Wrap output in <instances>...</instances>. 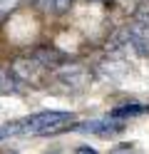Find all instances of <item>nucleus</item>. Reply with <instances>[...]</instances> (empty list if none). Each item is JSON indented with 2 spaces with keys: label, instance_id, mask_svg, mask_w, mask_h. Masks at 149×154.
Here are the masks:
<instances>
[{
  "label": "nucleus",
  "instance_id": "1",
  "mask_svg": "<svg viewBox=\"0 0 149 154\" xmlns=\"http://www.w3.org/2000/svg\"><path fill=\"white\" fill-rule=\"evenodd\" d=\"M75 114L70 112H40L17 122V134H57L75 129Z\"/></svg>",
  "mask_w": 149,
  "mask_h": 154
},
{
  "label": "nucleus",
  "instance_id": "2",
  "mask_svg": "<svg viewBox=\"0 0 149 154\" xmlns=\"http://www.w3.org/2000/svg\"><path fill=\"white\" fill-rule=\"evenodd\" d=\"M10 72L15 75L17 82H40L45 75V65H40L35 57H17V60H13V65H10Z\"/></svg>",
  "mask_w": 149,
  "mask_h": 154
},
{
  "label": "nucleus",
  "instance_id": "3",
  "mask_svg": "<svg viewBox=\"0 0 149 154\" xmlns=\"http://www.w3.org/2000/svg\"><path fill=\"white\" fill-rule=\"evenodd\" d=\"M127 35H129V42H132L134 50L139 55L149 57V17L139 15L137 20H132L127 27Z\"/></svg>",
  "mask_w": 149,
  "mask_h": 154
},
{
  "label": "nucleus",
  "instance_id": "4",
  "mask_svg": "<svg viewBox=\"0 0 149 154\" xmlns=\"http://www.w3.org/2000/svg\"><path fill=\"white\" fill-rule=\"evenodd\" d=\"M55 75H57L60 82H65L67 87H72V90H79V87H85V85L89 82L87 67L77 65V62H65V65H60Z\"/></svg>",
  "mask_w": 149,
  "mask_h": 154
},
{
  "label": "nucleus",
  "instance_id": "5",
  "mask_svg": "<svg viewBox=\"0 0 149 154\" xmlns=\"http://www.w3.org/2000/svg\"><path fill=\"white\" fill-rule=\"evenodd\" d=\"M75 129L92 132V134H112V132L122 129V122L114 124V122H109V119H89V122H82V124H75Z\"/></svg>",
  "mask_w": 149,
  "mask_h": 154
},
{
  "label": "nucleus",
  "instance_id": "6",
  "mask_svg": "<svg viewBox=\"0 0 149 154\" xmlns=\"http://www.w3.org/2000/svg\"><path fill=\"white\" fill-rule=\"evenodd\" d=\"M33 57L45 67H60L62 65V55L57 50H52V47H37V50H33Z\"/></svg>",
  "mask_w": 149,
  "mask_h": 154
},
{
  "label": "nucleus",
  "instance_id": "7",
  "mask_svg": "<svg viewBox=\"0 0 149 154\" xmlns=\"http://www.w3.org/2000/svg\"><path fill=\"white\" fill-rule=\"evenodd\" d=\"M139 112H144L142 104H122V107L112 109V117L114 119H119V117H134V114H139Z\"/></svg>",
  "mask_w": 149,
  "mask_h": 154
},
{
  "label": "nucleus",
  "instance_id": "8",
  "mask_svg": "<svg viewBox=\"0 0 149 154\" xmlns=\"http://www.w3.org/2000/svg\"><path fill=\"white\" fill-rule=\"evenodd\" d=\"M10 134H17V122H8V124H0V142Z\"/></svg>",
  "mask_w": 149,
  "mask_h": 154
},
{
  "label": "nucleus",
  "instance_id": "9",
  "mask_svg": "<svg viewBox=\"0 0 149 154\" xmlns=\"http://www.w3.org/2000/svg\"><path fill=\"white\" fill-rule=\"evenodd\" d=\"M72 3H75V0H52V10L55 13H67Z\"/></svg>",
  "mask_w": 149,
  "mask_h": 154
},
{
  "label": "nucleus",
  "instance_id": "10",
  "mask_svg": "<svg viewBox=\"0 0 149 154\" xmlns=\"http://www.w3.org/2000/svg\"><path fill=\"white\" fill-rule=\"evenodd\" d=\"M109 154H132V147H129V144H122V147H114Z\"/></svg>",
  "mask_w": 149,
  "mask_h": 154
},
{
  "label": "nucleus",
  "instance_id": "11",
  "mask_svg": "<svg viewBox=\"0 0 149 154\" xmlns=\"http://www.w3.org/2000/svg\"><path fill=\"white\" fill-rule=\"evenodd\" d=\"M75 154H99L97 149H92V147H87V144H85V147H77V152Z\"/></svg>",
  "mask_w": 149,
  "mask_h": 154
},
{
  "label": "nucleus",
  "instance_id": "12",
  "mask_svg": "<svg viewBox=\"0 0 149 154\" xmlns=\"http://www.w3.org/2000/svg\"><path fill=\"white\" fill-rule=\"evenodd\" d=\"M92 3H109V0H92Z\"/></svg>",
  "mask_w": 149,
  "mask_h": 154
}]
</instances>
